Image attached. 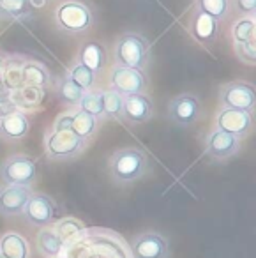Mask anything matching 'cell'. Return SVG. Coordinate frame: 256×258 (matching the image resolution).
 I'll return each instance as SVG.
<instances>
[{"instance_id": "d590c367", "label": "cell", "mask_w": 256, "mask_h": 258, "mask_svg": "<svg viewBox=\"0 0 256 258\" xmlns=\"http://www.w3.org/2000/svg\"><path fill=\"white\" fill-rule=\"evenodd\" d=\"M0 258H2V256H0Z\"/></svg>"}, {"instance_id": "d4e9b609", "label": "cell", "mask_w": 256, "mask_h": 258, "mask_svg": "<svg viewBox=\"0 0 256 258\" xmlns=\"http://www.w3.org/2000/svg\"><path fill=\"white\" fill-rule=\"evenodd\" d=\"M78 110L92 115V117H96L97 120L104 118V113H103V90L90 89V90H87V92H83L82 99H80V103H78Z\"/></svg>"}, {"instance_id": "4fadbf2b", "label": "cell", "mask_w": 256, "mask_h": 258, "mask_svg": "<svg viewBox=\"0 0 256 258\" xmlns=\"http://www.w3.org/2000/svg\"><path fill=\"white\" fill-rule=\"evenodd\" d=\"M152 101L145 92L122 96V120L129 124H143L152 118Z\"/></svg>"}, {"instance_id": "836d02e7", "label": "cell", "mask_w": 256, "mask_h": 258, "mask_svg": "<svg viewBox=\"0 0 256 258\" xmlns=\"http://www.w3.org/2000/svg\"><path fill=\"white\" fill-rule=\"evenodd\" d=\"M46 2L48 0H29V6H30V9H41L46 6Z\"/></svg>"}, {"instance_id": "7a4b0ae2", "label": "cell", "mask_w": 256, "mask_h": 258, "mask_svg": "<svg viewBox=\"0 0 256 258\" xmlns=\"http://www.w3.org/2000/svg\"><path fill=\"white\" fill-rule=\"evenodd\" d=\"M55 23L62 32L80 36L94 25V13L82 0H66L55 9Z\"/></svg>"}, {"instance_id": "ac0fdd59", "label": "cell", "mask_w": 256, "mask_h": 258, "mask_svg": "<svg viewBox=\"0 0 256 258\" xmlns=\"http://www.w3.org/2000/svg\"><path fill=\"white\" fill-rule=\"evenodd\" d=\"M78 62H82L83 66L90 69L92 73H101L108 64V55L106 50L101 43L96 41H87L82 44L78 51Z\"/></svg>"}, {"instance_id": "7402d4cb", "label": "cell", "mask_w": 256, "mask_h": 258, "mask_svg": "<svg viewBox=\"0 0 256 258\" xmlns=\"http://www.w3.org/2000/svg\"><path fill=\"white\" fill-rule=\"evenodd\" d=\"M62 246H64V242H62L60 237L57 235V232H55L53 228L44 226V228L39 230V235H37V247H39V251L44 254V256H48V258L58 256Z\"/></svg>"}, {"instance_id": "1f68e13d", "label": "cell", "mask_w": 256, "mask_h": 258, "mask_svg": "<svg viewBox=\"0 0 256 258\" xmlns=\"http://www.w3.org/2000/svg\"><path fill=\"white\" fill-rule=\"evenodd\" d=\"M231 8L240 16H254L256 0H231Z\"/></svg>"}, {"instance_id": "f1b7e54d", "label": "cell", "mask_w": 256, "mask_h": 258, "mask_svg": "<svg viewBox=\"0 0 256 258\" xmlns=\"http://www.w3.org/2000/svg\"><path fill=\"white\" fill-rule=\"evenodd\" d=\"M103 113L104 118L122 120V96L115 90H103Z\"/></svg>"}, {"instance_id": "484cf974", "label": "cell", "mask_w": 256, "mask_h": 258, "mask_svg": "<svg viewBox=\"0 0 256 258\" xmlns=\"http://www.w3.org/2000/svg\"><path fill=\"white\" fill-rule=\"evenodd\" d=\"M55 92H57L58 99L62 103H66L68 106H73V108H78V103L83 96V90L80 87H76L68 76L60 78L57 83H55Z\"/></svg>"}, {"instance_id": "9a60e30c", "label": "cell", "mask_w": 256, "mask_h": 258, "mask_svg": "<svg viewBox=\"0 0 256 258\" xmlns=\"http://www.w3.org/2000/svg\"><path fill=\"white\" fill-rule=\"evenodd\" d=\"M189 30H191V36L195 37L200 44L210 46V44L216 41L217 34H219V22L214 20L212 16L205 15V13L193 9L191 22H189Z\"/></svg>"}, {"instance_id": "e0dca14e", "label": "cell", "mask_w": 256, "mask_h": 258, "mask_svg": "<svg viewBox=\"0 0 256 258\" xmlns=\"http://www.w3.org/2000/svg\"><path fill=\"white\" fill-rule=\"evenodd\" d=\"M22 83L23 87H30V89H46L53 83L51 73L43 62L36 60V58H25L22 68Z\"/></svg>"}, {"instance_id": "5b68a950", "label": "cell", "mask_w": 256, "mask_h": 258, "mask_svg": "<svg viewBox=\"0 0 256 258\" xmlns=\"http://www.w3.org/2000/svg\"><path fill=\"white\" fill-rule=\"evenodd\" d=\"M0 179L8 186L30 187L37 179V166L30 156L13 154L0 165Z\"/></svg>"}, {"instance_id": "52a82bcc", "label": "cell", "mask_w": 256, "mask_h": 258, "mask_svg": "<svg viewBox=\"0 0 256 258\" xmlns=\"http://www.w3.org/2000/svg\"><path fill=\"white\" fill-rule=\"evenodd\" d=\"M214 125L223 133L244 138L251 133L252 125H254V118L249 111L233 110V108H219L216 118H214Z\"/></svg>"}, {"instance_id": "5bb4252c", "label": "cell", "mask_w": 256, "mask_h": 258, "mask_svg": "<svg viewBox=\"0 0 256 258\" xmlns=\"http://www.w3.org/2000/svg\"><path fill=\"white\" fill-rule=\"evenodd\" d=\"M30 187L25 186H8L6 184L0 189V214L4 216H18L23 212L27 202H29Z\"/></svg>"}, {"instance_id": "9c48e42d", "label": "cell", "mask_w": 256, "mask_h": 258, "mask_svg": "<svg viewBox=\"0 0 256 258\" xmlns=\"http://www.w3.org/2000/svg\"><path fill=\"white\" fill-rule=\"evenodd\" d=\"M202 115V104L195 94H180L173 97L168 108V117L178 127H189Z\"/></svg>"}, {"instance_id": "8992f818", "label": "cell", "mask_w": 256, "mask_h": 258, "mask_svg": "<svg viewBox=\"0 0 256 258\" xmlns=\"http://www.w3.org/2000/svg\"><path fill=\"white\" fill-rule=\"evenodd\" d=\"M219 104L221 108H233V110L254 113V106H256L254 85L249 82L226 83L219 90Z\"/></svg>"}, {"instance_id": "4dcf8cb0", "label": "cell", "mask_w": 256, "mask_h": 258, "mask_svg": "<svg viewBox=\"0 0 256 258\" xmlns=\"http://www.w3.org/2000/svg\"><path fill=\"white\" fill-rule=\"evenodd\" d=\"M80 230H82V225H80L78 221H75V219H66V221H62L60 225L55 228V232H57V235L60 237V240L64 242L66 239H69V237H73L75 233H78Z\"/></svg>"}, {"instance_id": "d6986e66", "label": "cell", "mask_w": 256, "mask_h": 258, "mask_svg": "<svg viewBox=\"0 0 256 258\" xmlns=\"http://www.w3.org/2000/svg\"><path fill=\"white\" fill-rule=\"evenodd\" d=\"M0 256L2 258H29V242L16 232H8L0 237Z\"/></svg>"}, {"instance_id": "ffe728a7", "label": "cell", "mask_w": 256, "mask_h": 258, "mask_svg": "<svg viewBox=\"0 0 256 258\" xmlns=\"http://www.w3.org/2000/svg\"><path fill=\"white\" fill-rule=\"evenodd\" d=\"M99 129V120L92 115L85 113V111L75 108L73 113V122H71V131L76 137L83 138L85 142H89L90 138L96 135V131Z\"/></svg>"}, {"instance_id": "cb8c5ba5", "label": "cell", "mask_w": 256, "mask_h": 258, "mask_svg": "<svg viewBox=\"0 0 256 258\" xmlns=\"http://www.w3.org/2000/svg\"><path fill=\"white\" fill-rule=\"evenodd\" d=\"M193 9L205 13V15L212 16L214 20L221 22V20H224L230 15L231 0H195Z\"/></svg>"}, {"instance_id": "44dd1931", "label": "cell", "mask_w": 256, "mask_h": 258, "mask_svg": "<svg viewBox=\"0 0 256 258\" xmlns=\"http://www.w3.org/2000/svg\"><path fill=\"white\" fill-rule=\"evenodd\" d=\"M25 58L22 57H9L6 58V66L4 71L0 75V80L4 83V87L9 90V92H15V90L22 89V68Z\"/></svg>"}, {"instance_id": "4316f807", "label": "cell", "mask_w": 256, "mask_h": 258, "mask_svg": "<svg viewBox=\"0 0 256 258\" xmlns=\"http://www.w3.org/2000/svg\"><path fill=\"white\" fill-rule=\"evenodd\" d=\"M32 9L29 0H0V18L4 20H23L30 16Z\"/></svg>"}, {"instance_id": "8fae6325", "label": "cell", "mask_w": 256, "mask_h": 258, "mask_svg": "<svg viewBox=\"0 0 256 258\" xmlns=\"http://www.w3.org/2000/svg\"><path fill=\"white\" fill-rule=\"evenodd\" d=\"M240 151V138L214 127L205 138V154L214 161H226Z\"/></svg>"}, {"instance_id": "ba28073f", "label": "cell", "mask_w": 256, "mask_h": 258, "mask_svg": "<svg viewBox=\"0 0 256 258\" xmlns=\"http://www.w3.org/2000/svg\"><path fill=\"white\" fill-rule=\"evenodd\" d=\"M110 89L118 92L120 96L145 92L147 76L143 73V69L115 66L110 73Z\"/></svg>"}, {"instance_id": "f546056e", "label": "cell", "mask_w": 256, "mask_h": 258, "mask_svg": "<svg viewBox=\"0 0 256 258\" xmlns=\"http://www.w3.org/2000/svg\"><path fill=\"white\" fill-rule=\"evenodd\" d=\"M235 46V55L240 62L249 66H254V58H256V46H254V39L245 41V43H238L233 44Z\"/></svg>"}, {"instance_id": "d6a6232c", "label": "cell", "mask_w": 256, "mask_h": 258, "mask_svg": "<svg viewBox=\"0 0 256 258\" xmlns=\"http://www.w3.org/2000/svg\"><path fill=\"white\" fill-rule=\"evenodd\" d=\"M73 113L75 110L66 111V113H60L53 122V129H71V122H73Z\"/></svg>"}, {"instance_id": "30bf717a", "label": "cell", "mask_w": 256, "mask_h": 258, "mask_svg": "<svg viewBox=\"0 0 256 258\" xmlns=\"http://www.w3.org/2000/svg\"><path fill=\"white\" fill-rule=\"evenodd\" d=\"M55 211H57V207H55V202L51 200L48 195L32 193L22 214L25 216V219L32 226L44 228V226H50L51 223H53Z\"/></svg>"}, {"instance_id": "277c9868", "label": "cell", "mask_w": 256, "mask_h": 258, "mask_svg": "<svg viewBox=\"0 0 256 258\" xmlns=\"http://www.w3.org/2000/svg\"><path fill=\"white\" fill-rule=\"evenodd\" d=\"M87 147L83 138L76 137L71 129H48L44 133V152L53 161H71Z\"/></svg>"}, {"instance_id": "2e32d148", "label": "cell", "mask_w": 256, "mask_h": 258, "mask_svg": "<svg viewBox=\"0 0 256 258\" xmlns=\"http://www.w3.org/2000/svg\"><path fill=\"white\" fill-rule=\"evenodd\" d=\"M30 129V120L25 111L16 110L0 117V138L6 142L22 140Z\"/></svg>"}, {"instance_id": "e575fe53", "label": "cell", "mask_w": 256, "mask_h": 258, "mask_svg": "<svg viewBox=\"0 0 256 258\" xmlns=\"http://www.w3.org/2000/svg\"><path fill=\"white\" fill-rule=\"evenodd\" d=\"M6 55L4 53H0V75H2V71H4V66H6Z\"/></svg>"}, {"instance_id": "6da1fadb", "label": "cell", "mask_w": 256, "mask_h": 258, "mask_svg": "<svg viewBox=\"0 0 256 258\" xmlns=\"http://www.w3.org/2000/svg\"><path fill=\"white\" fill-rule=\"evenodd\" d=\"M111 179L117 184H129L142 179L149 168V158L143 151L135 147L118 149L108 161Z\"/></svg>"}, {"instance_id": "603a6c76", "label": "cell", "mask_w": 256, "mask_h": 258, "mask_svg": "<svg viewBox=\"0 0 256 258\" xmlns=\"http://www.w3.org/2000/svg\"><path fill=\"white\" fill-rule=\"evenodd\" d=\"M256 34V20L254 16H240L231 23L230 29V36L233 44L238 43H245V41L254 39Z\"/></svg>"}, {"instance_id": "83f0119b", "label": "cell", "mask_w": 256, "mask_h": 258, "mask_svg": "<svg viewBox=\"0 0 256 258\" xmlns=\"http://www.w3.org/2000/svg\"><path fill=\"white\" fill-rule=\"evenodd\" d=\"M66 76H68L76 87H80L83 92L94 89V83H96V73H92L87 66H83L82 62H76V64L69 69V73Z\"/></svg>"}, {"instance_id": "3957f363", "label": "cell", "mask_w": 256, "mask_h": 258, "mask_svg": "<svg viewBox=\"0 0 256 258\" xmlns=\"http://www.w3.org/2000/svg\"><path fill=\"white\" fill-rule=\"evenodd\" d=\"M149 41L138 32H124L115 41V66L143 69L149 64Z\"/></svg>"}, {"instance_id": "7c38bea8", "label": "cell", "mask_w": 256, "mask_h": 258, "mask_svg": "<svg viewBox=\"0 0 256 258\" xmlns=\"http://www.w3.org/2000/svg\"><path fill=\"white\" fill-rule=\"evenodd\" d=\"M135 258H168L170 256V242L166 237L157 232L140 233L131 244Z\"/></svg>"}]
</instances>
